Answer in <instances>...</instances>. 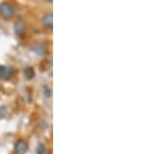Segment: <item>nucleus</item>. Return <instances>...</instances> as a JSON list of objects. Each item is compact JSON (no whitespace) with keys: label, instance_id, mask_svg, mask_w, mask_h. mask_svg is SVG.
Returning <instances> with one entry per match:
<instances>
[{"label":"nucleus","instance_id":"obj_1","mask_svg":"<svg viewBox=\"0 0 156 154\" xmlns=\"http://www.w3.org/2000/svg\"><path fill=\"white\" fill-rule=\"evenodd\" d=\"M14 7L9 3H1L0 4V15L4 19H11L14 16Z\"/></svg>","mask_w":156,"mask_h":154},{"label":"nucleus","instance_id":"obj_3","mask_svg":"<svg viewBox=\"0 0 156 154\" xmlns=\"http://www.w3.org/2000/svg\"><path fill=\"white\" fill-rule=\"evenodd\" d=\"M28 150V145L25 141H18L15 145V152L17 154H25Z\"/></svg>","mask_w":156,"mask_h":154},{"label":"nucleus","instance_id":"obj_6","mask_svg":"<svg viewBox=\"0 0 156 154\" xmlns=\"http://www.w3.org/2000/svg\"><path fill=\"white\" fill-rule=\"evenodd\" d=\"M32 50H34L37 54L42 55L45 53V51H46V46H45L44 44H37V45H34V47L32 48Z\"/></svg>","mask_w":156,"mask_h":154},{"label":"nucleus","instance_id":"obj_8","mask_svg":"<svg viewBox=\"0 0 156 154\" xmlns=\"http://www.w3.org/2000/svg\"><path fill=\"white\" fill-rule=\"evenodd\" d=\"M37 154H46V147L43 143L39 144L37 148Z\"/></svg>","mask_w":156,"mask_h":154},{"label":"nucleus","instance_id":"obj_7","mask_svg":"<svg viewBox=\"0 0 156 154\" xmlns=\"http://www.w3.org/2000/svg\"><path fill=\"white\" fill-rule=\"evenodd\" d=\"M24 75L26 76L27 79H31L34 76V70L31 67H28L24 70Z\"/></svg>","mask_w":156,"mask_h":154},{"label":"nucleus","instance_id":"obj_2","mask_svg":"<svg viewBox=\"0 0 156 154\" xmlns=\"http://www.w3.org/2000/svg\"><path fill=\"white\" fill-rule=\"evenodd\" d=\"M14 73V68L9 66H0V79H9Z\"/></svg>","mask_w":156,"mask_h":154},{"label":"nucleus","instance_id":"obj_4","mask_svg":"<svg viewBox=\"0 0 156 154\" xmlns=\"http://www.w3.org/2000/svg\"><path fill=\"white\" fill-rule=\"evenodd\" d=\"M14 30L17 34H22L25 30V24L23 21H17L15 23V26H14Z\"/></svg>","mask_w":156,"mask_h":154},{"label":"nucleus","instance_id":"obj_5","mask_svg":"<svg viewBox=\"0 0 156 154\" xmlns=\"http://www.w3.org/2000/svg\"><path fill=\"white\" fill-rule=\"evenodd\" d=\"M52 23H53L52 14H51V13H48V14L45 15L44 18H43V24H44L46 27H49V28H51V27H52Z\"/></svg>","mask_w":156,"mask_h":154}]
</instances>
